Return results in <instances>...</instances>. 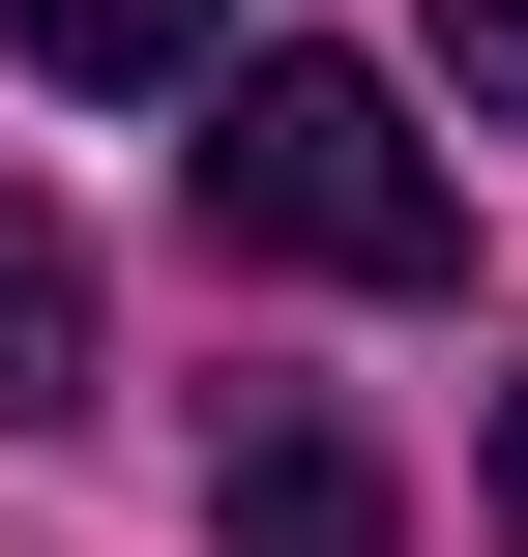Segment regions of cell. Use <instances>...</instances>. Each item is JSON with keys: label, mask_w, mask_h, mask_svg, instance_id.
Wrapping results in <instances>:
<instances>
[{"label": "cell", "mask_w": 528, "mask_h": 557, "mask_svg": "<svg viewBox=\"0 0 528 557\" xmlns=\"http://www.w3.org/2000/svg\"><path fill=\"white\" fill-rule=\"evenodd\" d=\"M206 235H235V264H323V294H441V264H470V176L412 147L382 59L265 29V59L206 88Z\"/></svg>", "instance_id": "cell-1"}, {"label": "cell", "mask_w": 528, "mask_h": 557, "mask_svg": "<svg viewBox=\"0 0 528 557\" xmlns=\"http://www.w3.org/2000/svg\"><path fill=\"white\" fill-rule=\"evenodd\" d=\"M206 529L235 557H382L412 499H382V441H353L323 382H235V411H206Z\"/></svg>", "instance_id": "cell-2"}, {"label": "cell", "mask_w": 528, "mask_h": 557, "mask_svg": "<svg viewBox=\"0 0 528 557\" xmlns=\"http://www.w3.org/2000/svg\"><path fill=\"white\" fill-rule=\"evenodd\" d=\"M59 411H88V235L0 176V441H59Z\"/></svg>", "instance_id": "cell-3"}, {"label": "cell", "mask_w": 528, "mask_h": 557, "mask_svg": "<svg viewBox=\"0 0 528 557\" xmlns=\"http://www.w3.org/2000/svg\"><path fill=\"white\" fill-rule=\"evenodd\" d=\"M0 29H29V59H59V88H176V59H206V29H235V0H0Z\"/></svg>", "instance_id": "cell-4"}, {"label": "cell", "mask_w": 528, "mask_h": 557, "mask_svg": "<svg viewBox=\"0 0 528 557\" xmlns=\"http://www.w3.org/2000/svg\"><path fill=\"white\" fill-rule=\"evenodd\" d=\"M441 59H470V117H528V0H441Z\"/></svg>", "instance_id": "cell-5"}, {"label": "cell", "mask_w": 528, "mask_h": 557, "mask_svg": "<svg viewBox=\"0 0 528 557\" xmlns=\"http://www.w3.org/2000/svg\"><path fill=\"white\" fill-rule=\"evenodd\" d=\"M500 557H528V382H500Z\"/></svg>", "instance_id": "cell-6"}]
</instances>
